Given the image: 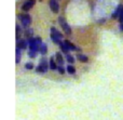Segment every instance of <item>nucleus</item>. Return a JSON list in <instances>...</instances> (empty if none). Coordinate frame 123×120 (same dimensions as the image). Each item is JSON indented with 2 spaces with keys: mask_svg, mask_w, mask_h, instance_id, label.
Instances as JSON below:
<instances>
[{
  "mask_svg": "<svg viewBox=\"0 0 123 120\" xmlns=\"http://www.w3.org/2000/svg\"><path fill=\"white\" fill-rule=\"evenodd\" d=\"M35 0H27V1H25L23 3V6H22V10L24 11H29L30 9L32 8V6H35Z\"/></svg>",
  "mask_w": 123,
  "mask_h": 120,
  "instance_id": "6",
  "label": "nucleus"
},
{
  "mask_svg": "<svg viewBox=\"0 0 123 120\" xmlns=\"http://www.w3.org/2000/svg\"><path fill=\"white\" fill-rule=\"evenodd\" d=\"M25 67L27 69H32V68H34V65H32V63H26Z\"/></svg>",
  "mask_w": 123,
  "mask_h": 120,
  "instance_id": "19",
  "label": "nucleus"
},
{
  "mask_svg": "<svg viewBox=\"0 0 123 120\" xmlns=\"http://www.w3.org/2000/svg\"><path fill=\"white\" fill-rule=\"evenodd\" d=\"M65 42V44L67 45V48H68V50H71V51H80V49L79 48H77L74 44H72L70 41H68V40H65L64 41Z\"/></svg>",
  "mask_w": 123,
  "mask_h": 120,
  "instance_id": "8",
  "label": "nucleus"
},
{
  "mask_svg": "<svg viewBox=\"0 0 123 120\" xmlns=\"http://www.w3.org/2000/svg\"><path fill=\"white\" fill-rule=\"evenodd\" d=\"M49 4H50V8H51L52 12L58 13V11H60V4H58V2L56 0H50Z\"/></svg>",
  "mask_w": 123,
  "mask_h": 120,
  "instance_id": "5",
  "label": "nucleus"
},
{
  "mask_svg": "<svg viewBox=\"0 0 123 120\" xmlns=\"http://www.w3.org/2000/svg\"><path fill=\"white\" fill-rule=\"evenodd\" d=\"M120 29H121L122 32H123V22H121V23H120Z\"/></svg>",
  "mask_w": 123,
  "mask_h": 120,
  "instance_id": "23",
  "label": "nucleus"
},
{
  "mask_svg": "<svg viewBox=\"0 0 123 120\" xmlns=\"http://www.w3.org/2000/svg\"><path fill=\"white\" fill-rule=\"evenodd\" d=\"M26 37H27L28 39L32 38V29H27L26 30Z\"/></svg>",
  "mask_w": 123,
  "mask_h": 120,
  "instance_id": "18",
  "label": "nucleus"
},
{
  "mask_svg": "<svg viewBox=\"0 0 123 120\" xmlns=\"http://www.w3.org/2000/svg\"><path fill=\"white\" fill-rule=\"evenodd\" d=\"M57 70H58V73H60V74H62V75H63V74L65 73V69H64V67H63V66H61V65L57 67Z\"/></svg>",
  "mask_w": 123,
  "mask_h": 120,
  "instance_id": "20",
  "label": "nucleus"
},
{
  "mask_svg": "<svg viewBox=\"0 0 123 120\" xmlns=\"http://www.w3.org/2000/svg\"><path fill=\"white\" fill-rule=\"evenodd\" d=\"M36 54H37V52H32V51L28 52V55H29L30 57H35V56H36Z\"/></svg>",
  "mask_w": 123,
  "mask_h": 120,
  "instance_id": "22",
  "label": "nucleus"
},
{
  "mask_svg": "<svg viewBox=\"0 0 123 120\" xmlns=\"http://www.w3.org/2000/svg\"><path fill=\"white\" fill-rule=\"evenodd\" d=\"M61 49H62V51L64 52V53H67L68 52V48H67V45L65 44V42H61Z\"/></svg>",
  "mask_w": 123,
  "mask_h": 120,
  "instance_id": "16",
  "label": "nucleus"
},
{
  "mask_svg": "<svg viewBox=\"0 0 123 120\" xmlns=\"http://www.w3.org/2000/svg\"><path fill=\"white\" fill-rule=\"evenodd\" d=\"M66 58H67L68 63H70V64H72V63L74 62V56H72V55H70V54H67V55H66Z\"/></svg>",
  "mask_w": 123,
  "mask_h": 120,
  "instance_id": "17",
  "label": "nucleus"
},
{
  "mask_svg": "<svg viewBox=\"0 0 123 120\" xmlns=\"http://www.w3.org/2000/svg\"><path fill=\"white\" fill-rule=\"evenodd\" d=\"M55 56H56V62H57L58 64L61 65V66H63V64H64V58H63V56H62V54L60 53V52H57V53L55 54Z\"/></svg>",
  "mask_w": 123,
  "mask_h": 120,
  "instance_id": "11",
  "label": "nucleus"
},
{
  "mask_svg": "<svg viewBox=\"0 0 123 120\" xmlns=\"http://www.w3.org/2000/svg\"><path fill=\"white\" fill-rule=\"evenodd\" d=\"M36 70L38 71V73H41V74H44L48 71V64H47V61L43 58V60H41L40 64H39V66L36 68Z\"/></svg>",
  "mask_w": 123,
  "mask_h": 120,
  "instance_id": "4",
  "label": "nucleus"
},
{
  "mask_svg": "<svg viewBox=\"0 0 123 120\" xmlns=\"http://www.w3.org/2000/svg\"><path fill=\"white\" fill-rule=\"evenodd\" d=\"M18 19H19V21H21L22 25L25 26V27L29 26L30 23H31V17H30V15H28V14H19Z\"/></svg>",
  "mask_w": 123,
  "mask_h": 120,
  "instance_id": "3",
  "label": "nucleus"
},
{
  "mask_svg": "<svg viewBox=\"0 0 123 120\" xmlns=\"http://www.w3.org/2000/svg\"><path fill=\"white\" fill-rule=\"evenodd\" d=\"M51 38L55 43L61 44V39L63 38V35H62L55 27H52L51 28Z\"/></svg>",
  "mask_w": 123,
  "mask_h": 120,
  "instance_id": "1",
  "label": "nucleus"
},
{
  "mask_svg": "<svg viewBox=\"0 0 123 120\" xmlns=\"http://www.w3.org/2000/svg\"><path fill=\"white\" fill-rule=\"evenodd\" d=\"M58 22H60L62 28H63V30L66 32V34H67V35L71 34V28H70L69 24H67V22L65 21V19H64V17H62V16L58 17Z\"/></svg>",
  "mask_w": 123,
  "mask_h": 120,
  "instance_id": "2",
  "label": "nucleus"
},
{
  "mask_svg": "<svg viewBox=\"0 0 123 120\" xmlns=\"http://www.w3.org/2000/svg\"><path fill=\"white\" fill-rule=\"evenodd\" d=\"M122 6H118V8L116 9L115 12H113L112 15H111L112 19H119V15H120V12H121V10H122Z\"/></svg>",
  "mask_w": 123,
  "mask_h": 120,
  "instance_id": "9",
  "label": "nucleus"
},
{
  "mask_svg": "<svg viewBox=\"0 0 123 120\" xmlns=\"http://www.w3.org/2000/svg\"><path fill=\"white\" fill-rule=\"evenodd\" d=\"M67 73L68 74H70V75H74V73H76V68H74V66H72V65H68L67 66Z\"/></svg>",
  "mask_w": 123,
  "mask_h": 120,
  "instance_id": "15",
  "label": "nucleus"
},
{
  "mask_svg": "<svg viewBox=\"0 0 123 120\" xmlns=\"http://www.w3.org/2000/svg\"><path fill=\"white\" fill-rule=\"evenodd\" d=\"M15 62L16 64H18L21 62V49L16 47V51H15Z\"/></svg>",
  "mask_w": 123,
  "mask_h": 120,
  "instance_id": "10",
  "label": "nucleus"
},
{
  "mask_svg": "<svg viewBox=\"0 0 123 120\" xmlns=\"http://www.w3.org/2000/svg\"><path fill=\"white\" fill-rule=\"evenodd\" d=\"M27 47H28V41L23 40V39L18 40V42H17V48H19L21 50H25Z\"/></svg>",
  "mask_w": 123,
  "mask_h": 120,
  "instance_id": "7",
  "label": "nucleus"
},
{
  "mask_svg": "<svg viewBox=\"0 0 123 120\" xmlns=\"http://www.w3.org/2000/svg\"><path fill=\"white\" fill-rule=\"evenodd\" d=\"M49 66H50V68L52 69V70H54V69H57V67L58 66H56V63H55V61L53 60V57L50 60V64H49Z\"/></svg>",
  "mask_w": 123,
  "mask_h": 120,
  "instance_id": "14",
  "label": "nucleus"
},
{
  "mask_svg": "<svg viewBox=\"0 0 123 120\" xmlns=\"http://www.w3.org/2000/svg\"><path fill=\"white\" fill-rule=\"evenodd\" d=\"M77 58H78L80 62L82 63H86L87 61H89V58H87V56L83 55V54H78V56H77Z\"/></svg>",
  "mask_w": 123,
  "mask_h": 120,
  "instance_id": "13",
  "label": "nucleus"
},
{
  "mask_svg": "<svg viewBox=\"0 0 123 120\" xmlns=\"http://www.w3.org/2000/svg\"><path fill=\"white\" fill-rule=\"evenodd\" d=\"M119 21H120V23L123 22V6H122V10H121V12H120V15H119Z\"/></svg>",
  "mask_w": 123,
  "mask_h": 120,
  "instance_id": "21",
  "label": "nucleus"
},
{
  "mask_svg": "<svg viewBox=\"0 0 123 120\" xmlns=\"http://www.w3.org/2000/svg\"><path fill=\"white\" fill-rule=\"evenodd\" d=\"M39 52H40L42 55H44V54H47V52H48V47H47V44L45 43H42L41 44V47H40V50H39Z\"/></svg>",
  "mask_w": 123,
  "mask_h": 120,
  "instance_id": "12",
  "label": "nucleus"
}]
</instances>
